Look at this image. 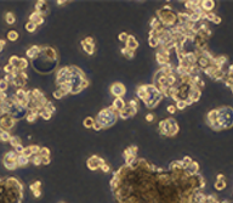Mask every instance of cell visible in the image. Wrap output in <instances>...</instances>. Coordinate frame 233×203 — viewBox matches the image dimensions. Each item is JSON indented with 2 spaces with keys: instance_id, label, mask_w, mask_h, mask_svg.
<instances>
[{
  "instance_id": "obj_17",
  "label": "cell",
  "mask_w": 233,
  "mask_h": 203,
  "mask_svg": "<svg viewBox=\"0 0 233 203\" xmlns=\"http://www.w3.org/2000/svg\"><path fill=\"white\" fill-rule=\"evenodd\" d=\"M94 124H95V119H94L92 117H86V118L84 119V122H83V125H84L85 128H89V129H92Z\"/></svg>"
},
{
  "instance_id": "obj_39",
  "label": "cell",
  "mask_w": 233,
  "mask_h": 203,
  "mask_svg": "<svg viewBox=\"0 0 233 203\" xmlns=\"http://www.w3.org/2000/svg\"><path fill=\"white\" fill-rule=\"evenodd\" d=\"M129 107L132 108V110H135V111H137L138 110V102H137V100H131L129 102Z\"/></svg>"
},
{
  "instance_id": "obj_10",
  "label": "cell",
  "mask_w": 233,
  "mask_h": 203,
  "mask_svg": "<svg viewBox=\"0 0 233 203\" xmlns=\"http://www.w3.org/2000/svg\"><path fill=\"white\" fill-rule=\"evenodd\" d=\"M125 47L130 49L132 51H135V50L138 47V43H137V40L135 39V37L129 35V38H128V40H126V43H125Z\"/></svg>"
},
{
  "instance_id": "obj_5",
  "label": "cell",
  "mask_w": 233,
  "mask_h": 203,
  "mask_svg": "<svg viewBox=\"0 0 233 203\" xmlns=\"http://www.w3.org/2000/svg\"><path fill=\"white\" fill-rule=\"evenodd\" d=\"M26 55H27V57L30 58V60H35V58L40 55V46H38V45L30 46L28 50L26 51Z\"/></svg>"
},
{
  "instance_id": "obj_33",
  "label": "cell",
  "mask_w": 233,
  "mask_h": 203,
  "mask_svg": "<svg viewBox=\"0 0 233 203\" xmlns=\"http://www.w3.org/2000/svg\"><path fill=\"white\" fill-rule=\"evenodd\" d=\"M226 187V181L225 180H218L216 181V184H215V189L216 190H222V189H225Z\"/></svg>"
},
{
  "instance_id": "obj_21",
  "label": "cell",
  "mask_w": 233,
  "mask_h": 203,
  "mask_svg": "<svg viewBox=\"0 0 233 203\" xmlns=\"http://www.w3.org/2000/svg\"><path fill=\"white\" fill-rule=\"evenodd\" d=\"M121 54H123L126 58H132L134 56H135V51H132V50L128 49V47H125V46L121 49Z\"/></svg>"
},
{
  "instance_id": "obj_11",
  "label": "cell",
  "mask_w": 233,
  "mask_h": 203,
  "mask_svg": "<svg viewBox=\"0 0 233 203\" xmlns=\"http://www.w3.org/2000/svg\"><path fill=\"white\" fill-rule=\"evenodd\" d=\"M136 95H137V97H138L140 100L146 101L147 97H148V92H147V90H146V85H140V87L137 88Z\"/></svg>"
},
{
  "instance_id": "obj_27",
  "label": "cell",
  "mask_w": 233,
  "mask_h": 203,
  "mask_svg": "<svg viewBox=\"0 0 233 203\" xmlns=\"http://www.w3.org/2000/svg\"><path fill=\"white\" fill-rule=\"evenodd\" d=\"M24 27H26V30H27V32H29V33H34L38 26H37V25H34L33 22H29V21H28V22L26 23V26H24Z\"/></svg>"
},
{
  "instance_id": "obj_36",
  "label": "cell",
  "mask_w": 233,
  "mask_h": 203,
  "mask_svg": "<svg viewBox=\"0 0 233 203\" xmlns=\"http://www.w3.org/2000/svg\"><path fill=\"white\" fill-rule=\"evenodd\" d=\"M4 71H5V73H6V74H11V73L15 72V67H14V66H11L10 63H7V65L4 67Z\"/></svg>"
},
{
  "instance_id": "obj_2",
  "label": "cell",
  "mask_w": 233,
  "mask_h": 203,
  "mask_svg": "<svg viewBox=\"0 0 233 203\" xmlns=\"http://www.w3.org/2000/svg\"><path fill=\"white\" fill-rule=\"evenodd\" d=\"M106 162L103 158L101 157H97V156H92L86 160V165L90 170H96V169H100L102 165L104 164Z\"/></svg>"
},
{
  "instance_id": "obj_43",
  "label": "cell",
  "mask_w": 233,
  "mask_h": 203,
  "mask_svg": "<svg viewBox=\"0 0 233 203\" xmlns=\"http://www.w3.org/2000/svg\"><path fill=\"white\" fill-rule=\"evenodd\" d=\"M101 169H102V172H104V173H108V172L111 170V168H109V165H108L107 163H104V164L102 165Z\"/></svg>"
},
{
  "instance_id": "obj_35",
  "label": "cell",
  "mask_w": 233,
  "mask_h": 203,
  "mask_svg": "<svg viewBox=\"0 0 233 203\" xmlns=\"http://www.w3.org/2000/svg\"><path fill=\"white\" fill-rule=\"evenodd\" d=\"M181 162H182V167H183V169H186V168L188 167V165L192 163V162H193V160H191V157H185V158L181 160Z\"/></svg>"
},
{
  "instance_id": "obj_15",
  "label": "cell",
  "mask_w": 233,
  "mask_h": 203,
  "mask_svg": "<svg viewBox=\"0 0 233 203\" xmlns=\"http://www.w3.org/2000/svg\"><path fill=\"white\" fill-rule=\"evenodd\" d=\"M38 113H39V117H42V118H43V119H45V120H49V119L52 117V113H51L50 111H47L46 108H44V107L39 110V112H38Z\"/></svg>"
},
{
  "instance_id": "obj_13",
  "label": "cell",
  "mask_w": 233,
  "mask_h": 203,
  "mask_svg": "<svg viewBox=\"0 0 233 203\" xmlns=\"http://www.w3.org/2000/svg\"><path fill=\"white\" fill-rule=\"evenodd\" d=\"M81 46H83L84 51L86 52L87 55H94V52H95V45H90V44L85 43L84 40H81Z\"/></svg>"
},
{
  "instance_id": "obj_40",
  "label": "cell",
  "mask_w": 233,
  "mask_h": 203,
  "mask_svg": "<svg viewBox=\"0 0 233 203\" xmlns=\"http://www.w3.org/2000/svg\"><path fill=\"white\" fill-rule=\"evenodd\" d=\"M166 111H168V112H169L170 115H174L175 112H176V107H175L174 105H170V106H168Z\"/></svg>"
},
{
  "instance_id": "obj_7",
  "label": "cell",
  "mask_w": 233,
  "mask_h": 203,
  "mask_svg": "<svg viewBox=\"0 0 233 203\" xmlns=\"http://www.w3.org/2000/svg\"><path fill=\"white\" fill-rule=\"evenodd\" d=\"M47 10H49V7H47L46 1L42 0V1H38V2L35 4V11H37V12H39L40 15L45 16V15L47 14Z\"/></svg>"
},
{
  "instance_id": "obj_48",
  "label": "cell",
  "mask_w": 233,
  "mask_h": 203,
  "mask_svg": "<svg viewBox=\"0 0 233 203\" xmlns=\"http://www.w3.org/2000/svg\"><path fill=\"white\" fill-rule=\"evenodd\" d=\"M2 116H4V113H2L1 111H0V118H1V117H2Z\"/></svg>"
},
{
  "instance_id": "obj_4",
  "label": "cell",
  "mask_w": 233,
  "mask_h": 203,
  "mask_svg": "<svg viewBox=\"0 0 233 203\" xmlns=\"http://www.w3.org/2000/svg\"><path fill=\"white\" fill-rule=\"evenodd\" d=\"M111 92H112V95L116 96V97H123V96L125 95L126 90H125V87H124L121 83H114V84H112V87H111Z\"/></svg>"
},
{
  "instance_id": "obj_12",
  "label": "cell",
  "mask_w": 233,
  "mask_h": 203,
  "mask_svg": "<svg viewBox=\"0 0 233 203\" xmlns=\"http://www.w3.org/2000/svg\"><path fill=\"white\" fill-rule=\"evenodd\" d=\"M39 111H28L27 112V115H26V120L28 122V123H34L37 119H38V117H39V113H38Z\"/></svg>"
},
{
  "instance_id": "obj_47",
  "label": "cell",
  "mask_w": 233,
  "mask_h": 203,
  "mask_svg": "<svg viewBox=\"0 0 233 203\" xmlns=\"http://www.w3.org/2000/svg\"><path fill=\"white\" fill-rule=\"evenodd\" d=\"M67 2H68V1H64V0H61V1H59V0H58V1H57L58 6H59V5H61V6H62V5H66V4H67Z\"/></svg>"
},
{
  "instance_id": "obj_16",
  "label": "cell",
  "mask_w": 233,
  "mask_h": 203,
  "mask_svg": "<svg viewBox=\"0 0 233 203\" xmlns=\"http://www.w3.org/2000/svg\"><path fill=\"white\" fill-rule=\"evenodd\" d=\"M29 66V62L27 61V58H20V65H18V71L20 72H24Z\"/></svg>"
},
{
  "instance_id": "obj_24",
  "label": "cell",
  "mask_w": 233,
  "mask_h": 203,
  "mask_svg": "<svg viewBox=\"0 0 233 203\" xmlns=\"http://www.w3.org/2000/svg\"><path fill=\"white\" fill-rule=\"evenodd\" d=\"M156 58H157L158 63L161 65V66L169 63V57H165V56H163V55H160V54H157V55H156Z\"/></svg>"
},
{
  "instance_id": "obj_3",
  "label": "cell",
  "mask_w": 233,
  "mask_h": 203,
  "mask_svg": "<svg viewBox=\"0 0 233 203\" xmlns=\"http://www.w3.org/2000/svg\"><path fill=\"white\" fill-rule=\"evenodd\" d=\"M15 124H16V120L10 115H4V116L0 118V127L4 130L9 131L10 129L14 128Z\"/></svg>"
},
{
  "instance_id": "obj_9",
  "label": "cell",
  "mask_w": 233,
  "mask_h": 203,
  "mask_svg": "<svg viewBox=\"0 0 233 203\" xmlns=\"http://www.w3.org/2000/svg\"><path fill=\"white\" fill-rule=\"evenodd\" d=\"M112 106L116 108L118 112H120V111H123V110L126 107V103L124 102L123 97H116L113 103H112Z\"/></svg>"
},
{
  "instance_id": "obj_45",
  "label": "cell",
  "mask_w": 233,
  "mask_h": 203,
  "mask_svg": "<svg viewBox=\"0 0 233 203\" xmlns=\"http://www.w3.org/2000/svg\"><path fill=\"white\" fill-rule=\"evenodd\" d=\"M50 163V157H42V164L47 165Z\"/></svg>"
},
{
  "instance_id": "obj_19",
  "label": "cell",
  "mask_w": 233,
  "mask_h": 203,
  "mask_svg": "<svg viewBox=\"0 0 233 203\" xmlns=\"http://www.w3.org/2000/svg\"><path fill=\"white\" fill-rule=\"evenodd\" d=\"M6 37H7V40H10V42H16L20 35H18V33H17L16 30H9L7 34H6Z\"/></svg>"
},
{
  "instance_id": "obj_18",
  "label": "cell",
  "mask_w": 233,
  "mask_h": 203,
  "mask_svg": "<svg viewBox=\"0 0 233 203\" xmlns=\"http://www.w3.org/2000/svg\"><path fill=\"white\" fill-rule=\"evenodd\" d=\"M5 22H6L7 25H15V22H16V16H15L12 12H6V15H5Z\"/></svg>"
},
{
  "instance_id": "obj_6",
  "label": "cell",
  "mask_w": 233,
  "mask_h": 203,
  "mask_svg": "<svg viewBox=\"0 0 233 203\" xmlns=\"http://www.w3.org/2000/svg\"><path fill=\"white\" fill-rule=\"evenodd\" d=\"M29 22H33L34 25L40 26V25L44 23V16L40 15L39 12H37V11H34V12H32L30 16H29Z\"/></svg>"
},
{
  "instance_id": "obj_30",
  "label": "cell",
  "mask_w": 233,
  "mask_h": 203,
  "mask_svg": "<svg viewBox=\"0 0 233 203\" xmlns=\"http://www.w3.org/2000/svg\"><path fill=\"white\" fill-rule=\"evenodd\" d=\"M175 107H176V110H185L187 107V103H186L185 100H178V101H176Z\"/></svg>"
},
{
  "instance_id": "obj_1",
  "label": "cell",
  "mask_w": 233,
  "mask_h": 203,
  "mask_svg": "<svg viewBox=\"0 0 233 203\" xmlns=\"http://www.w3.org/2000/svg\"><path fill=\"white\" fill-rule=\"evenodd\" d=\"M17 157H18V155H17L15 151H9V152H6L5 156H4V158H2V164H4V167H5L6 169H9V170H15L16 168H18V167H17V163H16Z\"/></svg>"
},
{
  "instance_id": "obj_25",
  "label": "cell",
  "mask_w": 233,
  "mask_h": 203,
  "mask_svg": "<svg viewBox=\"0 0 233 203\" xmlns=\"http://www.w3.org/2000/svg\"><path fill=\"white\" fill-rule=\"evenodd\" d=\"M9 63H10L11 66H14L15 68H18V65H20V57L16 56V55L11 56L10 60H9Z\"/></svg>"
},
{
  "instance_id": "obj_46",
  "label": "cell",
  "mask_w": 233,
  "mask_h": 203,
  "mask_svg": "<svg viewBox=\"0 0 233 203\" xmlns=\"http://www.w3.org/2000/svg\"><path fill=\"white\" fill-rule=\"evenodd\" d=\"M4 46H5V42H4V40H0V52L2 51V49H4Z\"/></svg>"
},
{
  "instance_id": "obj_38",
  "label": "cell",
  "mask_w": 233,
  "mask_h": 203,
  "mask_svg": "<svg viewBox=\"0 0 233 203\" xmlns=\"http://www.w3.org/2000/svg\"><path fill=\"white\" fill-rule=\"evenodd\" d=\"M52 95H54V97H55L56 100H59V99H62V97L64 96V95H63V92H62L59 89H56V90L54 91V94H52Z\"/></svg>"
},
{
  "instance_id": "obj_8",
  "label": "cell",
  "mask_w": 233,
  "mask_h": 203,
  "mask_svg": "<svg viewBox=\"0 0 233 203\" xmlns=\"http://www.w3.org/2000/svg\"><path fill=\"white\" fill-rule=\"evenodd\" d=\"M136 113H137V111L132 110V108H130V107L128 106V107H125L123 111L119 112V117H120L121 119H128V118H130V117L135 116Z\"/></svg>"
},
{
  "instance_id": "obj_28",
  "label": "cell",
  "mask_w": 233,
  "mask_h": 203,
  "mask_svg": "<svg viewBox=\"0 0 233 203\" xmlns=\"http://www.w3.org/2000/svg\"><path fill=\"white\" fill-rule=\"evenodd\" d=\"M149 45H151L152 47H158V46H159V39L156 38V37L149 35Z\"/></svg>"
},
{
  "instance_id": "obj_31",
  "label": "cell",
  "mask_w": 233,
  "mask_h": 203,
  "mask_svg": "<svg viewBox=\"0 0 233 203\" xmlns=\"http://www.w3.org/2000/svg\"><path fill=\"white\" fill-rule=\"evenodd\" d=\"M7 88H9V83L6 80H4V79H0V91L1 92H6Z\"/></svg>"
},
{
  "instance_id": "obj_41",
  "label": "cell",
  "mask_w": 233,
  "mask_h": 203,
  "mask_svg": "<svg viewBox=\"0 0 233 203\" xmlns=\"http://www.w3.org/2000/svg\"><path fill=\"white\" fill-rule=\"evenodd\" d=\"M146 120L149 122V123L153 122V120H154V115H153V113H148V115H146Z\"/></svg>"
},
{
  "instance_id": "obj_29",
  "label": "cell",
  "mask_w": 233,
  "mask_h": 203,
  "mask_svg": "<svg viewBox=\"0 0 233 203\" xmlns=\"http://www.w3.org/2000/svg\"><path fill=\"white\" fill-rule=\"evenodd\" d=\"M22 156H24V157H27V158H30L32 156H33V152H32V150H30V147L29 146H27V147H24L23 148V151H22V153H21Z\"/></svg>"
},
{
  "instance_id": "obj_32",
  "label": "cell",
  "mask_w": 233,
  "mask_h": 203,
  "mask_svg": "<svg viewBox=\"0 0 233 203\" xmlns=\"http://www.w3.org/2000/svg\"><path fill=\"white\" fill-rule=\"evenodd\" d=\"M128 38H129V34H128L126 32H121V33L118 35V39H119V42H121V43H126Z\"/></svg>"
},
{
  "instance_id": "obj_14",
  "label": "cell",
  "mask_w": 233,
  "mask_h": 203,
  "mask_svg": "<svg viewBox=\"0 0 233 203\" xmlns=\"http://www.w3.org/2000/svg\"><path fill=\"white\" fill-rule=\"evenodd\" d=\"M16 163H17V167H18V168H20V167H26V165L29 163V158L24 157V156H22V155H20V156L17 157Z\"/></svg>"
},
{
  "instance_id": "obj_44",
  "label": "cell",
  "mask_w": 233,
  "mask_h": 203,
  "mask_svg": "<svg viewBox=\"0 0 233 203\" xmlns=\"http://www.w3.org/2000/svg\"><path fill=\"white\" fill-rule=\"evenodd\" d=\"M84 42L87 44H90V45H95V42H94V38H91V37H86L85 39H84Z\"/></svg>"
},
{
  "instance_id": "obj_26",
  "label": "cell",
  "mask_w": 233,
  "mask_h": 203,
  "mask_svg": "<svg viewBox=\"0 0 233 203\" xmlns=\"http://www.w3.org/2000/svg\"><path fill=\"white\" fill-rule=\"evenodd\" d=\"M38 155H39L40 157H50V150H49L47 147H40Z\"/></svg>"
},
{
  "instance_id": "obj_23",
  "label": "cell",
  "mask_w": 233,
  "mask_h": 203,
  "mask_svg": "<svg viewBox=\"0 0 233 203\" xmlns=\"http://www.w3.org/2000/svg\"><path fill=\"white\" fill-rule=\"evenodd\" d=\"M29 162H32L34 165H40L42 164V157L37 153V155H33L30 158H29Z\"/></svg>"
},
{
  "instance_id": "obj_34",
  "label": "cell",
  "mask_w": 233,
  "mask_h": 203,
  "mask_svg": "<svg viewBox=\"0 0 233 203\" xmlns=\"http://www.w3.org/2000/svg\"><path fill=\"white\" fill-rule=\"evenodd\" d=\"M44 108H46V110H47V111H50L51 113H54V112L56 111V107L54 106V103H52V102H50V101L46 102V105H45V107H44Z\"/></svg>"
},
{
  "instance_id": "obj_20",
  "label": "cell",
  "mask_w": 233,
  "mask_h": 203,
  "mask_svg": "<svg viewBox=\"0 0 233 203\" xmlns=\"http://www.w3.org/2000/svg\"><path fill=\"white\" fill-rule=\"evenodd\" d=\"M10 139H11V134H10V131L4 130L1 134H0V141H1V142H9Z\"/></svg>"
},
{
  "instance_id": "obj_49",
  "label": "cell",
  "mask_w": 233,
  "mask_h": 203,
  "mask_svg": "<svg viewBox=\"0 0 233 203\" xmlns=\"http://www.w3.org/2000/svg\"><path fill=\"white\" fill-rule=\"evenodd\" d=\"M2 131H4V129H2V128H1V127H0V134H1V133H2Z\"/></svg>"
},
{
  "instance_id": "obj_42",
  "label": "cell",
  "mask_w": 233,
  "mask_h": 203,
  "mask_svg": "<svg viewBox=\"0 0 233 203\" xmlns=\"http://www.w3.org/2000/svg\"><path fill=\"white\" fill-rule=\"evenodd\" d=\"M92 129H94V130H96V131H99V130H101V129H103V128H102L101 124H99V123H97V122L95 120V124H94Z\"/></svg>"
},
{
  "instance_id": "obj_22",
  "label": "cell",
  "mask_w": 233,
  "mask_h": 203,
  "mask_svg": "<svg viewBox=\"0 0 233 203\" xmlns=\"http://www.w3.org/2000/svg\"><path fill=\"white\" fill-rule=\"evenodd\" d=\"M10 145L12 146V147H17V146L22 145V141H21V139L18 138V136H11V139H10Z\"/></svg>"
},
{
  "instance_id": "obj_37",
  "label": "cell",
  "mask_w": 233,
  "mask_h": 203,
  "mask_svg": "<svg viewBox=\"0 0 233 203\" xmlns=\"http://www.w3.org/2000/svg\"><path fill=\"white\" fill-rule=\"evenodd\" d=\"M40 186H42V183L40 181H35L30 185V191H37V190H40Z\"/></svg>"
}]
</instances>
